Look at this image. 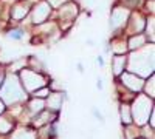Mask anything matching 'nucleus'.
Masks as SVG:
<instances>
[{
    "label": "nucleus",
    "instance_id": "1",
    "mask_svg": "<svg viewBox=\"0 0 155 139\" xmlns=\"http://www.w3.org/2000/svg\"><path fill=\"white\" fill-rule=\"evenodd\" d=\"M129 71L140 76L149 77L153 73V45H144L129 56Z\"/></svg>",
    "mask_w": 155,
    "mask_h": 139
},
{
    "label": "nucleus",
    "instance_id": "2",
    "mask_svg": "<svg viewBox=\"0 0 155 139\" xmlns=\"http://www.w3.org/2000/svg\"><path fill=\"white\" fill-rule=\"evenodd\" d=\"M25 90L20 85V79L14 74H9L3 82V87L0 88V100L6 105H12L16 102L25 99Z\"/></svg>",
    "mask_w": 155,
    "mask_h": 139
},
{
    "label": "nucleus",
    "instance_id": "3",
    "mask_svg": "<svg viewBox=\"0 0 155 139\" xmlns=\"http://www.w3.org/2000/svg\"><path fill=\"white\" fill-rule=\"evenodd\" d=\"M152 111H153L152 110V99L147 97L146 94H140V96H137L134 105L130 107L132 121H135L137 125H144Z\"/></svg>",
    "mask_w": 155,
    "mask_h": 139
},
{
    "label": "nucleus",
    "instance_id": "4",
    "mask_svg": "<svg viewBox=\"0 0 155 139\" xmlns=\"http://www.w3.org/2000/svg\"><path fill=\"white\" fill-rule=\"evenodd\" d=\"M20 81H22V85L25 90L28 91H36L39 88L45 87V77L41 76L39 73L33 71V70H22L20 73Z\"/></svg>",
    "mask_w": 155,
    "mask_h": 139
},
{
    "label": "nucleus",
    "instance_id": "5",
    "mask_svg": "<svg viewBox=\"0 0 155 139\" xmlns=\"http://www.w3.org/2000/svg\"><path fill=\"white\" fill-rule=\"evenodd\" d=\"M127 19H129V9L123 8V6H116L112 11V16H110V28L118 30V28L124 27Z\"/></svg>",
    "mask_w": 155,
    "mask_h": 139
},
{
    "label": "nucleus",
    "instance_id": "6",
    "mask_svg": "<svg viewBox=\"0 0 155 139\" xmlns=\"http://www.w3.org/2000/svg\"><path fill=\"white\" fill-rule=\"evenodd\" d=\"M121 82L126 88H129L130 91H140L141 88L144 85V81L143 77H140V76L134 74V73H121Z\"/></svg>",
    "mask_w": 155,
    "mask_h": 139
},
{
    "label": "nucleus",
    "instance_id": "7",
    "mask_svg": "<svg viewBox=\"0 0 155 139\" xmlns=\"http://www.w3.org/2000/svg\"><path fill=\"white\" fill-rule=\"evenodd\" d=\"M50 12H51V5L48 2H41V3H37L33 9V22L34 23H44L47 20V17L50 16Z\"/></svg>",
    "mask_w": 155,
    "mask_h": 139
},
{
    "label": "nucleus",
    "instance_id": "8",
    "mask_svg": "<svg viewBox=\"0 0 155 139\" xmlns=\"http://www.w3.org/2000/svg\"><path fill=\"white\" fill-rule=\"evenodd\" d=\"M78 14V6L73 5V3H67V5H62L61 9H59V16H61V20L65 22V23H70L71 20H74Z\"/></svg>",
    "mask_w": 155,
    "mask_h": 139
},
{
    "label": "nucleus",
    "instance_id": "9",
    "mask_svg": "<svg viewBox=\"0 0 155 139\" xmlns=\"http://www.w3.org/2000/svg\"><path fill=\"white\" fill-rule=\"evenodd\" d=\"M62 104H64V99H62V94H61V93H50V96H48V99H47V107H48V110L58 111V110H61Z\"/></svg>",
    "mask_w": 155,
    "mask_h": 139
},
{
    "label": "nucleus",
    "instance_id": "10",
    "mask_svg": "<svg viewBox=\"0 0 155 139\" xmlns=\"http://www.w3.org/2000/svg\"><path fill=\"white\" fill-rule=\"evenodd\" d=\"M143 28H144V20H143V17H141V14L135 12V14L132 16V19H130V27H129V31L134 33V34H140L141 31H143Z\"/></svg>",
    "mask_w": 155,
    "mask_h": 139
},
{
    "label": "nucleus",
    "instance_id": "11",
    "mask_svg": "<svg viewBox=\"0 0 155 139\" xmlns=\"http://www.w3.org/2000/svg\"><path fill=\"white\" fill-rule=\"evenodd\" d=\"M144 45H146V36H143V34H135L127 42V48H130V49H138Z\"/></svg>",
    "mask_w": 155,
    "mask_h": 139
},
{
    "label": "nucleus",
    "instance_id": "12",
    "mask_svg": "<svg viewBox=\"0 0 155 139\" xmlns=\"http://www.w3.org/2000/svg\"><path fill=\"white\" fill-rule=\"evenodd\" d=\"M124 65H126V57L124 54L123 56H115L112 59V70H113V74L115 76H120L124 70Z\"/></svg>",
    "mask_w": 155,
    "mask_h": 139
},
{
    "label": "nucleus",
    "instance_id": "13",
    "mask_svg": "<svg viewBox=\"0 0 155 139\" xmlns=\"http://www.w3.org/2000/svg\"><path fill=\"white\" fill-rule=\"evenodd\" d=\"M11 139H37V136L30 128H19L17 131L12 133Z\"/></svg>",
    "mask_w": 155,
    "mask_h": 139
},
{
    "label": "nucleus",
    "instance_id": "14",
    "mask_svg": "<svg viewBox=\"0 0 155 139\" xmlns=\"http://www.w3.org/2000/svg\"><path fill=\"white\" fill-rule=\"evenodd\" d=\"M27 14H28V5H25V3L16 5L14 8H12V11H11V16H12V19H14V20H20Z\"/></svg>",
    "mask_w": 155,
    "mask_h": 139
},
{
    "label": "nucleus",
    "instance_id": "15",
    "mask_svg": "<svg viewBox=\"0 0 155 139\" xmlns=\"http://www.w3.org/2000/svg\"><path fill=\"white\" fill-rule=\"evenodd\" d=\"M121 121L126 124V125H129L132 122V113H130V107H129L127 104H123L121 105Z\"/></svg>",
    "mask_w": 155,
    "mask_h": 139
},
{
    "label": "nucleus",
    "instance_id": "16",
    "mask_svg": "<svg viewBox=\"0 0 155 139\" xmlns=\"http://www.w3.org/2000/svg\"><path fill=\"white\" fill-rule=\"evenodd\" d=\"M44 107H45V102L42 99H37V97H34L31 102H30V110H31V113H41V111H44Z\"/></svg>",
    "mask_w": 155,
    "mask_h": 139
},
{
    "label": "nucleus",
    "instance_id": "17",
    "mask_svg": "<svg viewBox=\"0 0 155 139\" xmlns=\"http://www.w3.org/2000/svg\"><path fill=\"white\" fill-rule=\"evenodd\" d=\"M112 51L116 54V56H123L126 51H127V43L126 42H115L113 45H112Z\"/></svg>",
    "mask_w": 155,
    "mask_h": 139
},
{
    "label": "nucleus",
    "instance_id": "18",
    "mask_svg": "<svg viewBox=\"0 0 155 139\" xmlns=\"http://www.w3.org/2000/svg\"><path fill=\"white\" fill-rule=\"evenodd\" d=\"M143 87H144V90H146V96L152 99V97L155 96V88H153V87H155V85H153V76H150L149 81H147Z\"/></svg>",
    "mask_w": 155,
    "mask_h": 139
},
{
    "label": "nucleus",
    "instance_id": "19",
    "mask_svg": "<svg viewBox=\"0 0 155 139\" xmlns=\"http://www.w3.org/2000/svg\"><path fill=\"white\" fill-rule=\"evenodd\" d=\"M50 113L48 111H41V113H37V116L34 118V124L36 125H42V124H47L50 119Z\"/></svg>",
    "mask_w": 155,
    "mask_h": 139
},
{
    "label": "nucleus",
    "instance_id": "20",
    "mask_svg": "<svg viewBox=\"0 0 155 139\" xmlns=\"http://www.w3.org/2000/svg\"><path fill=\"white\" fill-rule=\"evenodd\" d=\"M12 128V124L6 118H0V133H9Z\"/></svg>",
    "mask_w": 155,
    "mask_h": 139
},
{
    "label": "nucleus",
    "instance_id": "21",
    "mask_svg": "<svg viewBox=\"0 0 155 139\" xmlns=\"http://www.w3.org/2000/svg\"><path fill=\"white\" fill-rule=\"evenodd\" d=\"M153 25H155L153 16H150L147 19V23H146V31H147V36L150 37V40H153Z\"/></svg>",
    "mask_w": 155,
    "mask_h": 139
},
{
    "label": "nucleus",
    "instance_id": "22",
    "mask_svg": "<svg viewBox=\"0 0 155 139\" xmlns=\"http://www.w3.org/2000/svg\"><path fill=\"white\" fill-rule=\"evenodd\" d=\"M23 31H20V30H14V31H9V34H8V37L9 39H12V40H20V39H23Z\"/></svg>",
    "mask_w": 155,
    "mask_h": 139
},
{
    "label": "nucleus",
    "instance_id": "23",
    "mask_svg": "<svg viewBox=\"0 0 155 139\" xmlns=\"http://www.w3.org/2000/svg\"><path fill=\"white\" fill-rule=\"evenodd\" d=\"M48 94H50V90H48V88H45V87L39 88V90H36V91L33 93V96H34V97H39V99H42V97H45V96H48Z\"/></svg>",
    "mask_w": 155,
    "mask_h": 139
},
{
    "label": "nucleus",
    "instance_id": "24",
    "mask_svg": "<svg viewBox=\"0 0 155 139\" xmlns=\"http://www.w3.org/2000/svg\"><path fill=\"white\" fill-rule=\"evenodd\" d=\"M98 64H99V65L104 64V60H102V56H98Z\"/></svg>",
    "mask_w": 155,
    "mask_h": 139
},
{
    "label": "nucleus",
    "instance_id": "25",
    "mask_svg": "<svg viewBox=\"0 0 155 139\" xmlns=\"http://www.w3.org/2000/svg\"><path fill=\"white\" fill-rule=\"evenodd\" d=\"M3 110H5V104L2 102V100H0V113H2Z\"/></svg>",
    "mask_w": 155,
    "mask_h": 139
},
{
    "label": "nucleus",
    "instance_id": "26",
    "mask_svg": "<svg viewBox=\"0 0 155 139\" xmlns=\"http://www.w3.org/2000/svg\"><path fill=\"white\" fill-rule=\"evenodd\" d=\"M96 85H98V88H102V81H101V79H99V81H98V84H96Z\"/></svg>",
    "mask_w": 155,
    "mask_h": 139
},
{
    "label": "nucleus",
    "instance_id": "27",
    "mask_svg": "<svg viewBox=\"0 0 155 139\" xmlns=\"http://www.w3.org/2000/svg\"><path fill=\"white\" fill-rule=\"evenodd\" d=\"M135 139H144V137H135Z\"/></svg>",
    "mask_w": 155,
    "mask_h": 139
}]
</instances>
